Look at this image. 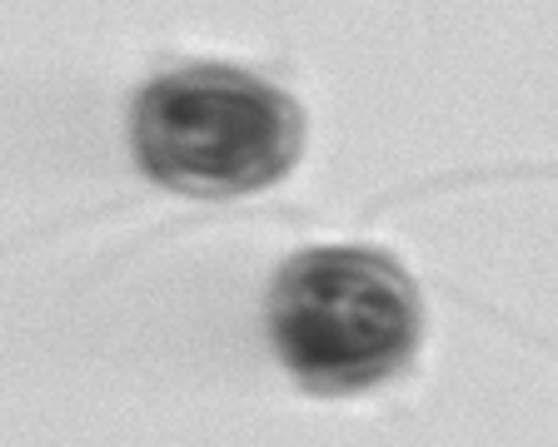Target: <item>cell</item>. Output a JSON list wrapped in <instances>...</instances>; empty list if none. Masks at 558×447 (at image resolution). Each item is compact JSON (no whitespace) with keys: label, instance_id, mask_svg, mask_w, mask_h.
Here are the masks:
<instances>
[{"label":"cell","instance_id":"cell-2","mask_svg":"<svg viewBox=\"0 0 558 447\" xmlns=\"http://www.w3.org/2000/svg\"><path fill=\"white\" fill-rule=\"evenodd\" d=\"M418 288L364 244L304 249L269 288V344L314 393L379 388L418 348Z\"/></svg>","mask_w":558,"mask_h":447},{"label":"cell","instance_id":"cell-1","mask_svg":"<svg viewBox=\"0 0 558 447\" xmlns=\"http://www.w3.org/2000/svg\"><path fill=\"white\" fill-rule=\"evenodd\" d=\"M135 160L165 189L205 199L259 195L294 170L300 104L240 65H180L155 75L130 120Z\"/></svg>","mask_w":558,"mask_h":447}]
</instances>
